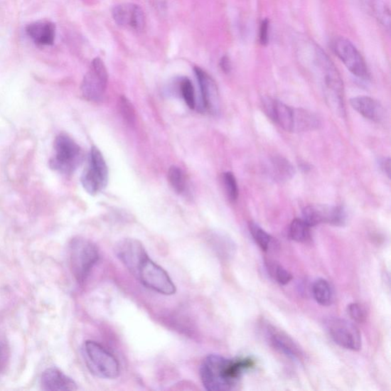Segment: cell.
I'll use <instances>...</instances> for the list:
<instances>
[{"label": "cell", "instance_id": "cell-1", "mask_svg": "<svg viewBox=\"0 0 391 391\" xmlns=\"http://www.w3.org/2000/svg\"><path fill=\"white\" fill-rule=\"evenodd\" d=\"M115 252L131 274L149 289L168 296L176 293V286L169 274L150 259L139 240L128 238L119 241Z\"/></svg>", "mask_w": 391, "mask_h": 391}, {"label": "cell", "instance_id": "cell-2", "mask_svg": "<svg viewBox=\"0 0 391 391\" xmlns=\"http://www.w3.org/2000/svg\"><path fill=\"white\" fill-rule=\"evenodd\" d=\"M254 365V360L250 358L228 359L219 355H210L201 365L202 383L210 391L233 390L244 370Z\"/></svg>", "mask_w": 391, "mask_h": 391}, {"label": "cell", "instance_id": "cell-3", "mask_svg": "<svg viewBox=\"0 0 391 391\" xmlns=\"http://www.w3.org/2000/svg\"><path fill=\"white\" fill-rule=\"evenodd\" d=\"M312 66L320 80L324 97L329 107L337 115H346L343 82L337 68L324 51L318 46L311 48Z\"/></svg>", "mask_w": 391, "mask_h": 391}, {"label": "cell", "instance_id": "cell-4", "mask_svg": "<svg viewBox=\"0 0 391 391\" xmlns=\"http://www.w3.org/2000/svg\"><path fill=\"white\" fill-rule=\"evenodd\" d=\"M99 260V250L91 241L81 237L71 240L69 262L72 274L79 284H83Z\"/></svg>", "mask_w": 391, "mask_h": 391}, {"label": "cell", "instance_id": "cell-5", "mask_svg": "<svg viewBox=\"0 0 391 391\" xmlns=\"http://www.w3.org/2000/svg\"><path fill=\"white\" fill-rule=\"evenodd\" d=\"M85 363L92 374L104 379H116L120 374L117 358L107 349L95 341H87L83 346Z\"/></svg>", "mask_w": 391, "mask_h": 391}, {"label": "cell", "instance_id": "cell-6", "mask_svg": "<svg viewBox=\"0 0 391 391\" xmlns=\"http://www.w3.org/2000/svg\"><path fill=\"white\" fill-rule=\"evenodd\" d=\"M55 156L50 161V167L64 173L73 172L81 161V149L65 133H60L55 141Z\"/></svg>", "mask_w": 391, "mask_h": 391}, {"label": "cell", "instance_id": "cell-7", "mask_svg": "<svg viewBox=\"0 0 391 391\" xmlns=\"http://www.w3.org/2000/svg\"><path fill=\"white\" fill-rule=\"evenodd\" d=\"M108 168L102 154L98 148L92 146L87 166L81 175V183L90 195H96L104 190L108 183Z\"/></svg>", "mask_w": 391, "mask_h": 391}, {"label": "cell", "instance_id": "cell-8", "mask_svg": "<svg viewBox=\"0 0 391 391\" xmlns=\"http://www.w3.org/2000/svg\"><path fill=\"white\" fill-rule=\"evenodd\" d=\"M108 84V72L102 60L97 58L92 61L90 70L81 85L84 97L90 102L104 98Z\"/></svg>", "mask_w": 391, "mask_h": 391}, {"label": "cell", "instance_id": "cell-9", "mask_svg": "<svg viewBox=\"0 0 391 391\" xmlns=\"http://www.w3.org/2000/svg\"><path fill=\"white\" fill-rule=\"evenodd\" d=\"M332 48L351 73L363 80L369 78V72L363 57L349 40L343 37L336 38L333 40Z\"/></svg>", "mask_w": 391, "mask_h": 391}, {"label": "cell", "instance_id": "cell-10", "mask_svg": "<svg viewBox=\"0 0 391 391\" xmlns=\"http://www.w3.org/2000/svg\"><path fill=\"white\" fill-rule=\"evenodd\" d=\"M327 331L339 346L353 351L362 348V336L357 326L341 318H333L326 323Z\"/></svg>", "mask_w": 391, "mask_h": 391}, {"label": "cell", "instance_id": "cell-11", "mask_svg": "<svg viewBox=\"0 0 391 391\" xmlns=\"http://www.w3.org/2000/svg\"><path fill=\"white\" fill-rule=\"evenodd\" d=\"M303 220L311 227L323 223L341 226L346 221V213L338 205H309L303 210Z\"/></svg>", "mask_w": 391, "mask_h": 391}, {"label": "cell", "instance_id": "cell-12", "mask_svg": "<svg viewBox=\"0 0 391 391\" xmlns=\"http://www.w3.org/2000/svg\"><path fill=\"white\" fill-rule=\"evenodd\" d=\"M112 18L117 25L135 31H141L146 25V18L141 8L132 4L116 6L112 9Z\"/></svg>", "mask_w": 391, "mask_h": 391}, {"label": "cell", "instance_id": "cell-13", "mask_svg": "<svg viewBox=\"0 0 391 391\" xmlns=\"http://www.w3.org/2000/svg\"><path fill=\"white\" fill-rule=\"evenodd\" d=\"M200 88L202 108L212 113L219 109V94L217 85L210 76L200 68H194Z\"/></svg>", "mask_w": 391, "mask_h": 391}, {"label": "cell", "instance_id": "cell-14", "mask_svg": "<svg viewBox=\"0 0 391 391\" xmlns=\"http://www.w3.org/2000/svg\"><path fill=\"white\" fill-rule=\"evenodd\" d=\"M266 329L267 338L277 351L294 360L303 359L302 349L294 341L292 338L272 326L267 327Z\"/></svg>", "mask_w": 391, "mask_h": 391}, {"label": "cell", "instance_id": "cell-15", "mask_svg": "<svg viewBox=\"0 0 391 391\" xmlns=\"http://www.w3.org/2000/svg\"><path fill=\"white\" fill-rule=\"evenodd\" d=\"M41 386L44 390L60 391L77 389L75 380L55 368L45 370L41 377Z\"/></svg>", "mask_w": 391, "mask_h": 391}, {"label": "cell", "instance_id": "cell-16", "mask_svg": "<svg viewBox=\"0 0 391 391\" xmlns=\"http://www.w3.org/2000/svg\"><path fill=\"white\" fill-rule=\"evenodd\" d=\"M350 104L359 114L369 120L380 122L384 118L385 111L382 106L373 98L356 97L350 100Z\"/></svg>", "mask_w": 391, "mask_h": 391}, {"label": "cell", "instance_id": "cell-17", "mask_svg": "<svg viewBox=\"0 0 391 391\" xmlns=\"http://www.w3.org/2000/svg\"><path fill=\"white\" fill-rule=\"evenodd\" d=\"M55 26L48 21H39L30 24L26 33L38 45H53L55 38Z\"/></svg>", "mask_w": 391, "mask_h": 391}, {"label": "cell", "instance_id": "cell-18", "mask_svg": "<svg viewBox=\"0 0 391 391\" xmlns=\"http://www.w3.org/2000/svg\"><path fill=\"white\" fill-rule=\"evenodd\" d=\"M270 176L276 181L285 182L291 180L295 173L291 163L282 156H274L267 168Z\"/></svg>", "mask_w": 391, "mask_h": 391}, {"label": "cell", "instance_id": "cell-19", "mask_svg": "<svg viewBox=\"0 0 391 391\" xmlns=\"http://www.w3.org/2000/svg\"><path fill=\"white\" fill-rule=\"evenodd\" d=\"M320 126V120L313 112L304 109L294 108L293 132L311 131Z\"/></svg>", "mask_w": 391, "mask_h": 391}, {"label": "cell", "instance_id": "cell-20", "mask_svg": "<svg viewBox=\"0 0 391 391\" xmlns=\"http://www.w3.org/2000/svg\"><path fill=\"white\" fill-rule=\"evenodd\" d=\"M312 293L316 301L323 306H328L333 301V288L326 280L317 279L313 284Z\"/></svg>", "mask_w": 391, "mask_h": 391}, {"label": "cell", "instance_id": "cell-21", "mask_svg": "<svg viewBox=\"0 0 391 391\" xmlns=\"http://www.w3.org/2000/svg\"><path fill=\"white\" fill-rule=\"evenodd\" d=\"M250 233L257 244L264 252H270L276 245V242L271 235L265 232L260 225L255 223H250Z\"/></svg>", "mask_w": 391, "mask_h": 391}, {"label": "cell", "instance_id": "cell-22", "mask_svg": "<svg viewBox=\"0 0 391 391\" xmlns=\"http://www.w3.org/2000/svg\"><path fill=\"white\" fill-rule=\"evenodd\" d=\"M311 225H309L303 219L293 220L290 225L289 235L292 240L306 243L311 239Z\"/></svg>", "mask_w": 391, "mask_h": 391}, {"label": "cell", "instance_id": "cell-23", "mask_svg": "<svg viewBox=\"0 0 391 391\" xmlns=\"http://www.w3.org/2000/svg\"><path fill=\"white\" fill-rule=\"evenodd\" d=\"M374 16L385 26H390V10L383 0H365Z\"/></svg>", "mask_w": 391, "mask_h": 391}, {"label": "cell", "instance_id": "cell-24", "mask_svg": "<svg viewBox=\"0 0 391 391\" xmlns=\"http://www.w3.org/2000/svg\"><path fill=\"white\" fill-rule=\"evenodd\" d=\"M168 178L172 188L181 194L186 188V179L183 171L177 166H171L168 173Z\"/></svg>", "mask_w": 391, "mask_h": 391}, {"label": "cell", "instance_id": "cell-25", "mask_svg": "<svg viewBox=\"0 0 391 391\" xmlns=\"http://www.w3.org/2000/svg\"><path fill=\"white\" fill-rule=\"evenodd\" d=\"M223 185L226 194L231 202L237 200L239 189L237 181L232 172H225L223 175Z\"/></svg>", "mask_w": 391, "mask_h": 391}, {"label": "cell", "instance_id": "cell-26", "mask_svg": "<svg viewBox=\"0 0 391 391\" xmlns=\"http://www.w3.org/2000/svg\"><path fill=\"white\" fill-rule=\"evenodd\" d=\"M119 109L121 115L129 126H134L136 122V114L130 100L126 97H121L119 99Z\"/></svg>", "mask_w": 391, "mask_h": 391}, {"label": "cell", "instance_id": "cell-27", "mask_svg": "<svg viewBox=\"0 0 391 391\" xmlns=\"http://www.w3.org/2000/svg\"><path fill=\"white\" fill-rule=\"evenodd\" d=\"M182 97L191 109L196 107L195 92L192 82L188 78H183L180 85Z\"/></svg>", "mask_w": 391, "mask_h": 391}, {"label": "cell", "instance_id": "cell-28", "mask_svg": "<svg viewBox=\"0 0 391 391\" xmlns=\"http://www.w3.org/2000/svg\"><path fill=\"white\" fill-rule=\"evenodd\" d=\"M269 269L276 282L282 285L289 284L293 279L292 274L279 264H272Z\"/></svg>", "mask_w": 391, "mask_h": 391}, {"label": "cell", "instance_id": "cell-29", "mask_svg": "<svg viewBox=\"0 0 391 391\" xmlns=\"http://www.w3.org/2000/svg\"><path fill=\"white\" fill-rule=\"evenodd\" d=\"M348 314L356 323H362L366 321L367 311L365 308L360 304L353 303L348 306Z\"/></svg>", "mask_w": 391, "mask_h": 391}, {"label": "cell", "instance_id": "cell-30", "mask_svg": "<svg viewBox=\"0 0 391 391\" xmlns=\"http://www.w3.org/2000/svg\"><path fill=\"white\" fill-rule=\"evenodd\" d=\"M10 360V348L6 339L0 338V377L5 373Z\"/></svg>", "mask_w": 391, "mask_h": 391}, {"label": "cell", "instance_id": "cell-31", "mask_svg": "<svg viewBox=\"0 0 391 391\" xmlns=\"http://www.w3.org/2000/svg\"><path fill=\"white\" fill-rule=\"evenodd\" d=\"M269 19H264L260 27L259 39L262 45H266L269 43Z\"/></svg>", "mask_w": 391, "mask_h": 391}, {"label": "cell", "instance_id": "cell-32", "mask_svg": "<svg viewBox=\"0 0 391 391\" xmlns=\"http://www.w3.org/2000/svg\"><path fill=\"white\" fill-rule=\"evenodd\" d=\"M380 167L383 172L387 175V177H390V158H385L380 161Z\"/></svg>", "mask_w": 391, "mask_h": 391}, {"label": "cell", "instance_id": "cell-33", "mask_svg": "<svg viewBox=\"0 0 391 391\" xmlns=\"http://www.w3.org/2000/svg\"><path fill=\"white\" fill-rule=\"evenodd\" d=\"M220 67L225 74L230 73L231 70V63L228 57L225 56L222 58L220 60Z\"/></svg>", "mask_w": 391, "mask_h": 391}]
</instances>
